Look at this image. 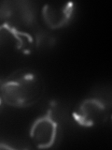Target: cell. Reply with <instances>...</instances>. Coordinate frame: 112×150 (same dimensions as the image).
Listing matches in <instances>:
<instances>
[{"label":"cell","mask_w":112,"mask_h":150,"mask_svg":"<svg viewBox=\"0 0 112 150\" xmlns=\"http://www.w3.org/2000/svg\"><path fill=\"white\" fill-rule=\"evenodd\" d=\"M43 82L36 72L20 69L0 79V91L5 103L16 108L33 106L43 94Z\"/></svg>","instance_id":"cell-1"},{"label":"cell","mask_w":112,"mask_h":150,"mask_svg":"<svg viewBox=\"0 0 112 150\" xmlns=\"http://www.w3.org/2000/svg\"><path fill=\"white\" fill-rule=\"evenodd\" d=\"M109 115V105L97 98L83 100L72 112L74 120L79 126L85 128H91L105 123L108 120Z\"/></svg>","instance_id":"cell-2"},{"label":"cell","mask_w":112,"mask_h":150,"mask_svg":"<svg viewBox=\"0 0 112 150\" xmlns=\"http://www.w3.org/2000/svg\"><path fill=\"white\" fill-rule=\"evenodd\" d=\"M35 47V40L30 33L22 30L9 22L0 25V48L16 53L30 54Z\"/></svg>","instance_id":"cell-3"},{"label":"cell","mask_w":112,"mask_h":150,"mask_svg":"<svg viewBox=\"0 0 112 150\" xmlns=\"http://www.w3.org/2000/svg\"><path fill=\"white\" fill-rule=\"evenodd\" d=\"M60 128L50 112L39 116L32 124L29 137L32 144L37 148H50L56 144L59 137Z\"/></svg>","instance_id":"cell-4"},{"label":"cell","mask_w":112,"mask_h":150,"mask_svg":"<svg viewBox=\"0 0 112 150\" xmlns=\"http://www.w3.org/2000/svg\"><path fill=\"white\" fill-rule=\"evenodd\" d=\"M74 9L73 2H50L44 5L41 14L46 25L54 30L68 25Z\"/></svg>","instance_id":"cell-5"},{"label":"cell","mask_w":112,"mask_h":150,"mask_svg":"<svg viewBox=\"0 0 112 150\" xmlns=\"http://www.w3.org/2000/svg\"><path fill=\"white\" fill-rule=\"evenodd\" d=\"M5 104H6V103H5L4 98L2 96V93H1V91H0V114H1V112L3 111Z\"/></svg>","instance_id":"cell-6"}]
</instances>
